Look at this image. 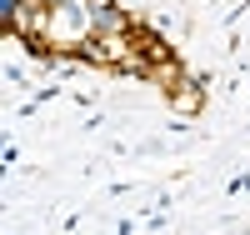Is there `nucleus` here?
Instances as JSON below:
<instances>
[{
	"instance_id": "1",
	"label": "nucleus",
	"mask_w": 250,
	"mask_h": 235,
	"mask_svg": "<svg viewBox=\"0 0 250 235\" xmlns=\"http://www.w3.org/2000/svg\"><path fill=\"white\" fill-rule=\"evenodd\" d=\"M85 15H90V35H100V40L130 35V30H135V15H130V5H125V0H90Z\"/></svg>"
},
{
	"instance_id": "2",
	"label": "nucleus",
	"mask_w": 250,
	"mask_h": 235,
	"mask_svg": "<svg viewBox=\"0 0 250 235\" xmlns=\"http://www.w3.org/2000/svg\"><path fill=\"white\" fill-rule=\"evenodd\" d=\"M165 100H170V110H180V115H200V105H205V75H180L170 90H165Z\"/></svg>"
},
{
	"instance_id": "3",
	"label": "nucleus",
	"mask_w": 250,
	"mask_h": 235,
	"mask_svg": "<svg viewBox=\"0 0 250 235\" xmlns=\"http://www.w3.org/2000/svg\"><path fill=\"white\" fill-rule=\"evenodd\" d=\"M245 190H250V175H235L230 180V195H245Z\"/></svg>"
}]
</instances>
